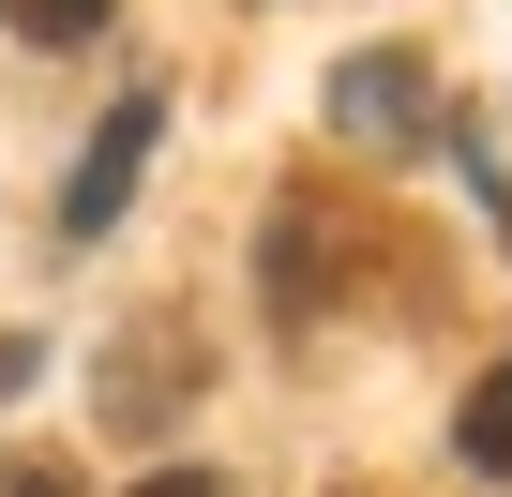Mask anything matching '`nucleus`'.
<instances>
[{"label": "nucleus", "instance_id": "2", "mask_svg": "<svg viewBox=\"0 0 512 497\" xmlns=\"http://www.w3.org/2000/svg\"><path fill=\"white\" fill-rule=\"evenodd\" d=\"M332 121H347V136H377V151H392V136H422V61H407V46L332 61Z\"/></svg>", "mask_w": 512, "mask_h": 497}, {"label": "nucleus", "instance_id": "3", "mask_svg": "<svg viewBox=\"0 0 512 497\" xmlns=\"http://www.w3.org/2000/svg\"><path fill=\"white\" fill-rule=\"evenodd\" d=\"M467 467H482V482H512V362L467 392Z\"/></svg>", "mask_w": 512, "mask_h": 497}, {"label": "nucleus", "instance_id": "1", "mask_svg": "<svg viewBox=\"0 0 512 497\" xmlns=\"http://www.w3.org/2000/svg\"><path fill=\"white\" fill-rule=\"evenodd\" d=\"M151 136H166V91H121V106H106V136H91V166L61 181V226H76V241H106V226H121V196H136Z\"/></svg>", "mask_w": 512, "mask_h": 497}, {"label": "nucleus", "instance_id": "5", "mask_svg": "<svg viewBox=\"0 0 512 497\" xmlns=\"http://www.w3.org/2000/svg\"><path fill=\"white\" fill-rule=\"evenodd\" d=\"M31 362H46L31 332H0V407H16V392H31Z\"/></svg>", "mask_w": 512, "mask_h": 497}, {"label": "nucleus", "instance_id": "4", "mask_svg": "<svg viewBox=\"0 0 512 497\" xmlns=\"http://www.w3.org/2000/svg\"><path fill=\"white\" fill-rule=\"evenodd\" d=\"M0 16H16V31H31V46H91V31H106V16H121V0H0Z\"/></svg>", "mask_w": 512, "mask_h": 497}, {"label": "nucleus", "instance_id": "6", "mask_svg": "<svg viewBox=\"0 0 512 497\" xmlns=\"http://www.w3.org/2000/svg\"><path fill=\"white\" fill-rule=\"evenodd\" d=\"M136 497H226V482H211V467H151Z\"/></svg>", "mask_w": 512, "mask_h": 497}]
</instances>
